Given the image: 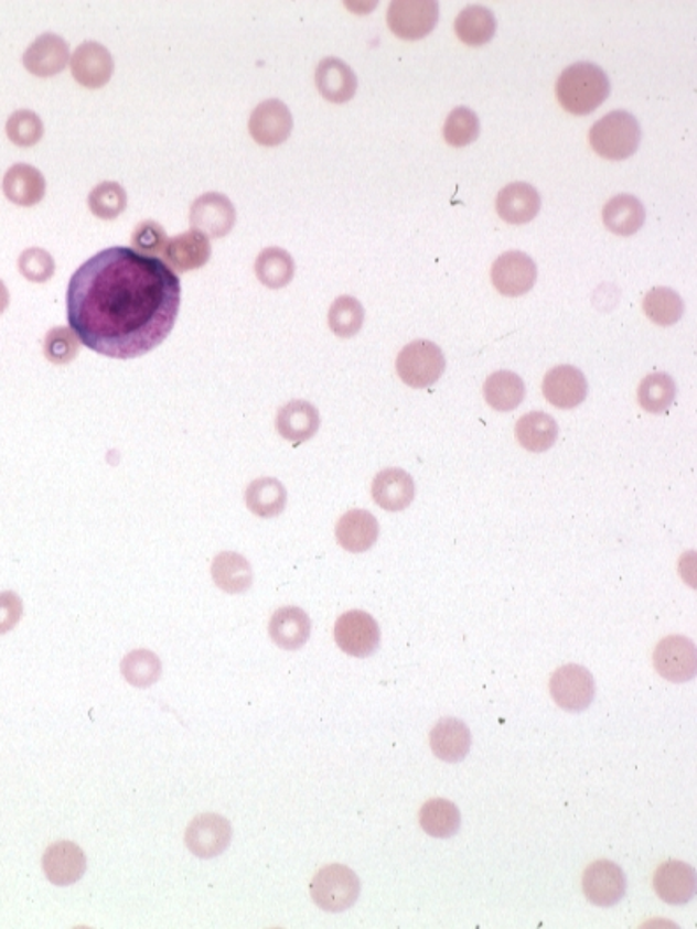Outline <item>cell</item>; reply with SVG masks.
Here are the masks:
<instances>
[{"label":"cell","mask_w":697,"mask_h":929,"mask_svg":"<svg viewBox=\"0 0 697 929\" xmlns=\"http://www.w3.org/2000/svg\"><path fill=\"white\" fill-rule=\"evenodd\" d=\"M180 279L167 262L129 247L96 253L67 288V318L76 338L108 358L156 349L179 317Z\"/></svg>","instance_id":"1"},{"label":"cell","mask_w":697,"mask_h":929,"mask_svg":"<svg viewBox=\"0 0 697 929\" xmlns=\"http://www.w3.org/2000/svg\"><path fill=\"white\" fill-rule=\"evenodd\" d=\"M610 96V79L592 62H578L564 71L557 82V99L572 115H589Z\"/></svg>","instance_id":"2"},{"label":"cell","mask_w":697,"mask_h":929,"mask_svg":"<svg viewBox=\"0 0 697 929\" xmlns=\"http://www.w3.org/2000/svg\"><path fill=\"white\" fill-rule=\"evenodd\" d=\"M640 123L628 111H611L590 129L592 149L610 161L631 158L640 147Z\"/></svg>","instance_id":"3"},{"label":"cell","mask_w":697,"mask_h":929,"mask_svg":"<svg viewBox=\"0 0 697 929\" xmlns=\"http://www.w3.org/2000/svg\"><path fill=\"white\" fill-rule=\"evenodd\" d=\"M362 884L353 869L344 864H330L319 869L310 884V895L326 912H344L360 898Z\"/></svg>","instance_id":"4"},{"label":"cell","mask_w":697,"mask_h":929,"mask_svg":"<svg viewBox=\"0 0 697 929\" xmlns=\"http://www.w3.org/2000/svg\"><path fill=\"white\" fill-rule=\"evenodd\" d=\"M444 370V353L433 342H410L398 354V377L410 388L423 389L436 385Z\"/></svg>","instance_id":"5"},{"label":"cell","mask_w":697,"mask_h":929,"mask_svg":"<svg viewBox=\"0 0 697 929\" xmlns=\"http://www.w3.org/2000/svg\"><path fill=\"white\" fill-rule=\"evenodd\" d=\"M549 695L566 712L580 713L593 703L596 683L589 669L566 663L549 678Z\"/></svg>","instance_id":"6"},{"label":"cell","mask_w":697,"mask_h":929,"mask_svg":"<svg viewBox=\"0 0 697 929\" xmlns=\"http://www.w3.org/2000/svg\"><path fill=\"white\" fill-rule=\"evenodd\" d=\"M439 6L436 0H395L388 8V25L401 40H421L436 29Z\"/></svg>","instance_id":"7"},{"label":"cell","mask_w":697,"mask_h":929,"mask_svg":"<svg viewBox=\"0 0 697 929\" xmlns=\"http://www.w3.org/2000/svg\"><path fill=\"white\" fill-rule=\"evenodd\" d=\"M335 641L344 653L365 659L379 648L380 630L374 616L365 612H347L336 619Z\"/></svg>","instance_id":"8"},{"label":"cell","mask_w":697,"mask_h":929,"mask_svg":"<svg viewBox=\"0 0 697 929\" xmlns=\"http://www.w3.org/2000/svg\"><path fill=\"white\" fill-rule=\"evenodd\" d=\"M490 276L502 296H523L536 284V262L525 252L511 250L495 259Z\"/></svg>","instance_id":"9"},{"label":"cell","mask_w":697,"mask_h":929,"mask_svg":"<svg viewBox=\"0 0 697 929\" xmlns=\"http://www.w3.org/2000/svg\"><path fill=\"white\" fill-rule=\"evenodd\" d=\"M655 671L664 680L685 683L693 680L697 671L696 645L685 636H667L655 646Z\"/></svg>","instance_id":"10"},{"label":"cell","mask_w":697,"mask_h":929,"mask_svg":"<svg viewBox=\"0 0 697 929\" xmlns=\"http://www.w3.org/2000/svg\"><path fill=\"white\" fill-rule=\"evenodd\" d=\"M585 896L596 907H613L625 896L628 882L622 868L613 861H593L589 868L585 869L581 881Z\"/></svg>","instance_id":"11"},{"label":"cell","mask_w":697,"mask_h":929,"mask_svg":"<svg viewBox=\"0 0 697 929\" xmlns=\"http://www.w3.org/2000/svg\"><path fill=\"white\" fill-rule=\"evenodd\" d=\"M229 843H232V824L217 813L197 815L189 824L187 833H185V845L201 860L217 857L226 851Z\"/></svg>","instance_id":"12"},{"label":"cell","mask_w":697,"mask_h":929,"mask_svg":"<svg viewBox=\"0 0 697 929\" xmlns=\"http://www.w3.org/2000/svg\"><path fill=\"white\" fill-rule=\"evenodd\" d=\"M543 393L546 400L557 409H575L585 402L589 395V382L583 371L571 365L555 367L543 380Z\"/></svg>","instance_id":"13"},{"label":"cell","mask_w":697,"mask_h":929,"mask_svg":"<svg viewBox=\"0 0 697 929\" xmlns=\"http://www.w3.org/2000/svg\"><path fill=\"white\" fill-rule=\"evenodd\" d=\"M235 206L224 194L210 193L197 197L191 208V223L196 231L221 238L235 226Z\"/></svg>","instance_id":"14"},{"label":"cell","mask_w":697,"mask_h":929,"mask_svg":"<svg viewBox=\"0 0 697 929\" xmlns=\"http://www.w3.org/2000/svg\"><path fill=\"white\" fill-rule=\"evenodd\" d=\"M43 869L53 886H71L84 877L87 857L76 843H53L44 852Z\"/></svg>","instance_id":"15"},{"label":"cell","mask_w":697,"mask_h":929,"mask_svg":"<svg viewBox=\"0 0 697 929\" xmlns=\"http://www.w3.org/2000/svg\"><path fill=\"white\" fill-rule=\"evenodd\" d=\"M654 889L666 904H689L696 895V872L684 861H666L655 872Z\"/></svg>","instance_id":"16"},{"label":"cell","mask_w":697,"mask_h":929,"mask_svg":"<svg viewBox=\"0 0 697 929\" xmlns=\"http://www.w3.org/2000/svg\"><path fill=\"white\" fill-rule=\"evenodd\" d=\"M162 256L168 267L183 273V271L205 267L212 256V245H210L208 236L191 229L174 238H168Z\"/></svg>","instance_id":"17"},{"label":"cell","mask_w":697,"mask_h":929,"mask_svg":"<svg viewBox=\"0 0 697 929\" xmlns=\"http://www.w3.org/2000/svg\"><path fill=\"white\" fill-rule=\"evenodd\" d=\"M250 134L259 144L275 147L288 140L292 131V117L288 106L277 99L261 102L254 109L249 122Z\"/></svg>","instance_id":"18"},{"label":"cell","mask_w":697,"mask_h":929,"mask_svg":"<svg viewBox=\"0 0 697 929\" xmlns=\"http://www.w3.org/2000/svg\"><path fill=\"white\" fill-rule=\"evenodd\" d=\"M416 495L415 479L401 468H384L372 483V497L384 511H404Z\"/></svg>","instance_id":"19"},{"label":"cell","mask_w":697,"mask_h":929,"mask_svg":"<svg viewBox=\"0 0 697 929\" xmlns=\"http://www.w3.org/2000/svg\"><path fill=\"white\" fill-rule=\"evenodd\" d=\"M76 82L88 88H99L108 84L114 75L111 53L99 43L82 44L71 61Z\"/></svg>","instance_id":"20"},{"label":"cell","mask_w":697,"mask_h":929,"mask_svg":"<svg viewBox=\"0 0 697 929\" xmlns=\"http://www.w3.org/2000/svg\"><path fill=\"white\" fill-rule=\"evenodd\" d=\"M335 536L349 553H365L379 539V521L365 509H353L339 519Z\"/></svg>","instance_id":"21"},{"label":"cell","mask_w":697,"mask_h":929,"mask_svg":"<svg viewBox=\"0 0 697 929\" xmlns=\"http://www.w3.org/2000/svg\"><path fill=\"white\" fill-rule=\"evenodd\" d=\"M471 731L458 719H442L430 733V746L437 759L444 763H460L471 752Z\"/></svg>","instance_id":"22"},{"label":"cell","mask_w":697,"mask_h":929,"mask_svg":"<svg viewBox=\"0 0 697 929\" xmlns=\"http://www.w3.org/2000/svg\"><path fill=\"white\" fill-rule=\"evenodd\" d=\"M69 61V46L55 34H43L26 48L23 64L35 76L61 73Z\"/></svg>","instance_id":"23"},{"label":"cell","mask_w":697,"mask_h":929,"mask_svg":"<svg viewBox=\"0 0 697 929\" xmlns=\"http://www.w3.org/2000/svg\"><path fill=\"white\" fill-rule=\"evenodd\" d=\"M495 206H497V214L501 215L502 220L522 226V224L534 220L536 215L539 214L540 197L530 184L515 182V184L502 188Z\"/></svg>","instance_id":"24"},{"label":"cell","mask_w":697,"mask_h":929,"mask_svg":"<svg viewBox=\"0 0 697 929\" xmlns=\"http://www.w3.org/2000/svg\"><path fill=\"white\" fill-rule=\"evenodd\" d=\"M319 426L321 418L318 409L305 400H292L277 414V432L294 444L310 441L318 433Z\"/></svg>","instance_id":"25"},{"label":"cell","mask_w":697,"mask_h":929,"mask_svg":"<svg viewBox=\"0 0 697 929\" xmlns=\"http://www.w3.org/2000/svg\"><path fill=\"white\" fill-rule=\"evenodd\" d=\"M315 84L319 93L323 94L328 101L347 102L356 94L357 79L354 71L342 62L341 58H324L315 71Z\"/></svg>","instance_id":"26"},{"label":"cell","mask_w":697,"mask_h":929,"mask_svg":"<svg viewBox=\"0 0 697 929\" xmlns=\"http://www.w3.org/2000/svg\"><path fill=\"white\" fill-rule=\"evenodd\" d=\"M310 618L297 606L280 607L270 619V637L282 650H300L310 637Z\"/></svg>","instance_id":"27"},{"label":"cell","mask_w":697,"mask_h":929,"mask_svg":"<svg viewBox=\"0 0 697 929\" xmlns=\"http://www.w3.org/2000/svg\"><path fill=\"white\" fill-rule=\"evenodd\" d=\"M2 191L14 205L34 206L43 199L46 182L31 164H14L6 173Z\"/></svg>","instance_id":"28"},{"label":"cell","mask_w":697,"mask_h":929,"mask_svg":"<svg viewBox=\"0 0 697 929\" xmlns=\"http://www.w3.org/2000/svg\"><path fill=\"white\" fill-rule=\"evenodd\" d=\"M645 218V206L631 194L611 197L602 209V220L611 233L619 236H631L640 231Z\"/></svg>","instance_id":"29"},{"label":"cell","mask_w":697,"mask_h":929,"mask_svg":"<svg viewBox=\"0 0 697 929\" xmlns=\"http://www.w3.org/2000/svg\"><path fill=\"white\" fill-rule=\"evenodd\" d=\"M516 441L530 453H545L554 447L558 436V424L546 412H528L516 423Z\"/></svg>","instance_id":"30"},{"label":"cell","mask_w":697,"mask_h":929,"mask_svg":"<svg viewBox=\"0 0 697 929\" xmlns=\"http://www.w3.org/2000/svg\"><path fill=\"white\" fill-rule=\"evenodd\" d=\"M212 577L226 594H244L253 585V569L242 554L224 551L212 563Z\"/></svg>","instance_id":"31"},{"label":"cell","mask_w":697,"mask_h":929,"mask_svg":"<svg viewBox=\"0 0 697 929\" xmlns=\"http://www.w3.org/2000/svg\"><path fill=\"white\" fill-rule=\"evenodd\" d=\"M484 400L498 412L518 409L525 398V385L515 371H495L486 379L483 388Z\"/></svg>","instance_id":"32"},{"label":"cell","mask_w":697,"mask_h":929,"mask_svg":"<svg viewBox=\"0 0 697 929\" xmlns=\"http://www.w3.org/2000/svg\"><path fill=\"white\" fill-rule=\"evenodd\" d=\"M495 31H497V20L484 6H469L458 14L454 22V32L460 41L469 46H483L492 40Z\"/></svg>","instance_id":"33"},{"label":"cell","mask_w":697,"mask_h":929,"mask_svg":"<svg viewBox=\"0 0 697 929\" xmlns=\"http://www.w3.org/2000/svg\"><path fill=\"white\" fill-rule=\"evenodd\" d=\"M419 825L433 838H451L460 831L462 815L448 799H430L419 810Z\"/></svg>","instance_id":"34"},{"label":"cell","mask_w":697,"mask_h":929,"mask_svg":"<svg viewBox=\"0 0 697 929\" xmlns=\"http://www.w3.org/2000/svg\"><path fill=\"white\" fill-rule=\"evenodd\" d=\"M245 503L254 515L259 518H275L283 511L288 503V494L280 480L274 477H262L250 483L245 494Z\"/></svg>","instance_id":"35"},{"label":"cell","mask_w":697,"mask_h":929,"mask_svg":"<svg viewBox=\"0 0 697 929\" xmlns=\"http://www.w3.org/2000/svg\"><path fill=\"white\" fill-rule=\"evenodd\" d=\"M675 398L676 382L664 371L650 374L637 388V402L650 414H663L673 406Z\"/></svg>","instance_id":"36"},{"label":"cell","mask_w":697,"mask_h":929,"mask_svg":"<svg viewBox=\"0 0 697 929\" xmlns=\"http://www.w3.org/2000/svg\"><path fill=\"white\" fill-rule=\"evenodd\" d=\"M646 317L658 326H673L684 315V300L669 288H654L643 300Z\"/></svg>","instance_id":"37"},{"label":"cell","mask_w":697,"mask_h":929,"mask_svg":"<svg viewBox=\"0 0 697 929\" xmlns=\"http://www.w3.org/2000/svg\"><path fill=\"white\" fill-rule=\"evenodd\" d=\"M256 276L262 284L271 289L288 285L294 276V261L291 256L279 247L262 250L256 261Z\"/></svg>","instance_id":"38"},{"label":"cell","mask_w":697,"mask_h":929,"mask_svg":"<svg viewBox=\"0 0 697 929\" xmlns=\"http://www.w3.org/2000/svg\"><path fill=\"white\" fill-rule=\"evenodd\" d=\"M120 669H122V677L138 689L153 685L162 674L161 660L158 655L149 650H135L126 655Z\"/></svg>","instance_id":"39"},{"label":"cell","mask_w":697,"mask_h":929,"mask_svg":"<svg viewBox=\"0 0 697 929\" xmlns=\"http://www.w3.org/2000/svg\"><path fill=\"white\" fill-rule=\"evenodd\" d=\"M363 321H365V310L353 296L336 298L328 314V324L341 338H351L356 335L362 330Z\"/></svg>","instance_id":"40"},{"label":"cell","mask_w":697,"mask_h":929,"mask_svg":"<svg viewBox=\"0 0 697 929\" xmlns=\"http://www.w3.org/2000/svg\"><path fill=\"white\" fill-rule=\"evenodd\" d=\"M480 136V118L472 109L460 106L454 108L444 123V140L451 147L462 149L467 144L474 143Z\"/></svg>","instance_id":"41"},{"label":"cell","mask_w":697,"mask_h":929,"mask_svg":"<svg viewBox=\"0 0 697 929\" xmlns=\"http://www.w3.org/2000/svg\"><path fill=\"white\" fill-rule=\"evenodd\" d=\"M127 194L117 182H103L88 196V206L100 218H115L122 214Z\"/></svg>","instance_id":"42"},{"label":"cell","mask_w":697,"mask_h":929,"mask_svg":"<svg viewBox=\"0 0 697 929\" xmlns=\"http://www.w3.org/2000/svg\"><path fill=\"white\" fill-rule=\"evenodd\" d=\"M9 140L18 147H32L43 138L44 127L41 118L31 109H18L6 123Z\"/></svg>","instance_id":"43"},{"label":"cell","mask_w":697,"mask_h":929,"mask_svg":"<svg viewBox=\"0 0 697 929\" xmlns=\"http://www.w3.org/2000/svg\"><path fill=\"white\" fill-rule=\"evenodd\" d=\"M78 342L66 327H53L44 341V354L55 365H66L76 358Z\"/></svg>","instance_id":"44"},{"label":"cell","mask_w":697,"mask_h":929,"mask_svg":"<svg viewBox=\"0 0 697 929\" xmlns=\"http://www.w3.org/2000/svg\"><path fill=\"white\" fill-rule=\"evenodd\" d=\"M18 270L31 282H46L55 273V261L46 250L34 247L20 256Z\"/></svg>","instance_id":"45"},{"label":"cell","mask_w":697,"mask_h":929,"mask_svg":"<svg viewBox=\"0 0 697 929\" xmlns=\"http://www.w3.org/2000/svg\"><path fill=\"white\" fill-rule=\"evenodd\" d=\"M167 233H164V229L158 223H153V220H144L132 233L135 250L147 253V256L162 253V250L167 247Z\"/></svg>","instance_id":"46"},{"label":"cell","mask_w":697,"mask_h":929,"mask_svg":"<svg viewBox=\"0 0 697 929\" xmlns=\"http://www.w3.org/2000/svg\"><path fill=\"white\" fill-rule=\"evenodd\" d=\"M22 615V598L18 597L14 592H2L0 594V636L13 630Z\"/></svg>","instance_id":"47"},{"label":"cell","mask_w":697,"mask_h":929,"mask_svg":"<svg viewBox=\"0 0 697 929\" xmlns=\"http://www.w3.org/2000/svg\"><path fill=\"white\" fill-rule=\"evenodd\" d=\"M8 305H9V291H8V288H6L4 282H2V280H0V314H2V312H4L6 309H8Z\"/></svg>","instance_id":"48"}]
</instances>
